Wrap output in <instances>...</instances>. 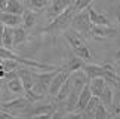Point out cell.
<instances>
[{"label": "cell", "instance_id": "21", "mask_svg": "<svg viewBox=\"0 0 120 119\" xmlns=\"http://www.w3.org/2000/svg\"><path fill=\"white\" fill-rule=\"evenodd\" d=\"M6 85H8L9 92H12V94H15V95H22V94H24V86H22L18 75L11 77L9 80H6Z\"/></svg>", "mask_w": 120, "mask_h": 119}, {"label": "cell", "instance_id": "40", "mask_svg": "<svg viewBox=\"0 0 120 119\" xmlns=\"http://www.w3.org/2000/svg\"><path fill=\"white\" fill-rule=\"evenodd\" d=\"M6 119H13V116H12V115H11V116H9V118H6Z\"/></svg>", "mask_w": 120, "mask_h": 119}, {"label": "cell", "instance_id": "35", "mask_svg": "<svg viewBox=\"0 0 120 119\" xmlns=\"http://www.w3.org/2000/svg\"><path fill=\"white\" fill-rule=\"evenodd\" d=\"M11 116V113H8V112H3V110H0V119H6Z\"/></svg>", "mask_w": 120, "mask_h": 119}, {"label": "cell", "instance_id": "3", "mask_svg": "<svg viewBox=\"0 0 120 119\" xmlns=\"http://www.w3.org/2000/svg\"><path fill=\"white\" fill-rule=\"evenodd\" d=\"M70 27H71V28H74L77 33H80L83 37L90 36L92 22H90V20H89V13H87L86 9H85V11H80L79 13H74Z\"/></svg>", "mask_w": 120, "mask_h": 119}, {"label": "cell", "instance_id": "27", "mask_svg": "<svg viewBox=\"0 0 120 119\" xmlns=\"http://www.w3.org/2000/svg\"><path fill=\"white\" fill-rule=\"evenodd\" d=\"M95 119H108V112H107V107L104 106V104H98V107H96V110L94 113Z\"/></svg>", "mask_w": 120, "mask_h": 119}, {"label": "cell", "instance_id": "11", "mask_svg": "<svg viewBox=\"0 0 120 119\" xmlns=\"http://www.w3.org/2000/svg\"><path fill=\"white\" fill-rule=\"evenodd\" d=\"M0 22L4 25V27H12V28H15V27L21 25V15H15V13H11V12H0Z\"/></svg>", "mask_w": 120, "mask_h": 119}, {"label": "cell", "instance_id": "7", "mask_svg": "<svg viewBox=\"0 0 120 119\" xmlns=\"http://www.w3.org/2000/svg\"><path fill=\"white\" fill-rule=\"evenodd\" d=\"M64 33H65L64 36H65L67 42L70 43V48H71V49H76V48H79V46H82V45L86 43L85 37H83L80 33H77L74 28H71V27H68V28L64 31Z\"/></svg>", "mask_w": 120, "mask_h": 119}, {"label": "cell", "instance_id": "30", "mask_svg": "<svg viewBox=\"0 0 120 119\" xmlns=\"http://www.w3.org/2000/svg\"><path fill=\"white\" fill-rule=\"evenodd\" d=\"M64 115H65V112H64L62 110V109H55V110H53V113H52V116H50V119H61Z\"/></svg>", "mask_w": 120, "mask_h": 119}, {"label": "cell", "instance_id": "8", "mask_svg": "<svg viewBox=\"0 0 120 119\" xmlns=\"http://www.w3.org/2000/svg\"><path fill=\"white\" fill-rule=\"evenodd\" d=\"M82 70H83V73L86 75L87 80H89V79H94V77H102L104 73H105L104 66L94 64V63H85V66H83Z\"/></svg>", "mask_w": 120, "mask_h": 119}, {"label": "cell", "instance_id": "14", "mask_svg": "<svg viewBox=\"0 0 120 119\" xmlns=\"http://www.w3.org/2000/svg\"><path fill=\"white\" fill-rule=\"evenodd\" d=\"M87 13H89V20L92 22V25H111L107 15H104V13L96 12L92 8H87Z\"/></svg>", "mask_w": 120, "mask_h": 119}, {"label": "cell", "instance_id": "28", "mask_svg": "<svg viewBox=\"0 0 120 119\" xmlns=\"http://www.w3.org/2000/svg\"><path fill=\"white\" fill-rule=\"evenodd\" d=\"M49 0H30V4H31V9L33 11H41L48 6Z\"/></svg>", "mask_w": 120, "mask_h": 119}, {"label": "cell", "instance_id": "12", "mask_svg": "<svg viewBox=\"0 0 120 119\" xmlns=\"http://www.w3.org/2000/svg\"><path fill=\"white\" fill-rule=\"evenodd\" d=\"M92 97V92H90V89H89V85L85 83V86L80 89V92H79V97H77V104H76V112H83V109L86 107V104L87 101L90 100Z\"/></svg>", "mask_w": 120, "mask_h": 119}, {"label": "cell", "instance_id": "1", "mask_svg": "<svg viewBox=\"0 0 120 119\" xmlns=\"http://www.w3.org/2000/svg\"><path fill=\"white\" fill-rule=\"evenodd\" d=\"M76 11L73 9V6L70 4L67 9H64L61 13H58L56 16L52 18V21L49 22L45 28H41V33L45 34H55L58 31H65L71 24V20L74 16Z\"/></svg>", "mask_w": 120, "mask_h": 119}, {"label": "cell", "instance_id": "42", "mask_svg": "<svg viewBox=\"0 0 120 119\" xmlns=\"http://www.w3.org/2000/svg\"><path fill=\"white\" fill-rule=\"evenodd\" d=\"M49 2H50V0H49Z\"/></svg>", "mask_w": 120, "mask_h": 119}, {"label": "cell", "instance_id": "18", "mask_svg": "<svg viewBox=\"0 0 120 119\" xmlns=\"http://www.w3.org/2000/svg\"><path fill=\"white\" fill-rule=\"evenodd\" d=\"M99 101L101 104H104L105 107H113V100H114V92H113V86L105 85L102 92L99 94Z\"/></svg>", "mask_w": 120, "mask_h": 119}, {"label": "cell", "instance_id": "38", "mask_svg": "<svg viewBox=\"0 0 120 119\" xmlns=\"http://www.w3.org/2000/svg\"><path fill=\"white\" fill-rule=\"evenodd\" d=\"M3 83H4V79H2V77H0V88L3 86Z\"/></svg>", "mask_w": 120, "mask_h": 119}, {"label": "cell", "instance_id": "17", "mask_svg": "<svg viewBox=\"0 0 120 119\" xmlns=\"http://www.w3.org/2000/svg\"><path fill=\"white\" fill-rule=\"evenodd\" d=\"M85 63H86V61H83L82 58L76 57L74 54H73V55H71V58L68 60V63H67L64 67H61V68H62V70H65V71H68V73H73V71L82 70V68H83V66H85Z\"/></svg>", "mask_w": 120, "mask_h": 119}, {"label": "cell", "instance_id": "39", "mask_svg": "<svg viewBox=\"0 0 120 119\" xmlns=\"http://www.w3.org/2000/svg\"><path fill=\"white\" fill-rule=\"evenodd\" d=\"M117 22H119V24H120V12L117 13Z\"/></svg>", "mask_w": 120, "mask_h": 119}, {"label": "cell", "instance_id": "19", "mask_svg": "<svg viewBox=\"0 0 120 119\" xmlns=\"http://www.w3.org/2000/svg\"><path fill=\"white\" fill-rule=\"evenodd\" d=\"M87 85H89V89H90L92 95H95V97H99V94L102 92L104 86L107 85V83H105L104 77H94V79H89Z\"/></svg>", "mask_w": 120, "mask_h": 119}, {"label": "cell", "instance_id": "13", "mask_svg": "<svg viewBox=\"0 0 120 119\" xmlns=\"http://www.w3.org/2000/svg\"><path fill=\"white\" fill-rule=\"evenodd\" d=\"M104 68H105V73H104V80H105V83L110 85V86H116L119 82H120V76L117 75V71L114 70V67L111 66V64H104Z\"/></svg>", "mask_w": 120, "mask_h": 119}, {"label": "cell", "instance_id": "25", "mask_svg": "<svg viewBox=\"0 0 120 119\" xmlns=\"http://www.w3.org/2000/svg\"><path fill=\"white\" fill-rule=\"evenodd\" d=\"M101 101H99V98L98 97H95V95H92L90 97V100L87 101V104H86V107L83 109V112H82V115H87V116H92L95 113V110H96V107H98V104H99Z\"/></svg>", "mask_w": 120, "mask_h": 119}, {"label": "cell", "instance_id": "29", "mask_svg": "<svg viewBox=\"0 0 120 119\" xmlns=\"http://www.w3.org/2000/svg\"><path fill=\"white\" fill-rule=\"evenodd\" d=\"M82 113L80 112H68V113H65L61 119H82Z\"/></svg>", "mask_w": 120, "mask_h": 119}, {"label": "cell", "instance_id": "4", "mask_svg": "<svg viewBox=\"0 0 120 119\" xmlns=\"http://www.w3.org/2000/svg\"><path fill=\"white\" fill-rule=\"evenodd\" d=\"M30 101L27 100L25 97H16V98H13V100H9V101H4L0 104V110H3V112H8V113H11V115H15V113H19L24 110V109H27L30 106Z\"/></svg>", "mask_w": 120, "mask_h": 119}, {"label": "cell", "instance_id": "34", "mask_svg": "<svg viewBox=\"0 0 120 119\" xmlns=\"http://www.w3.org/2000/svg\"><path fill=\"white\" fill-rule=\"evenodd\" d=\"M6 70H4V67H3V64H0V77L2 79H4V76H6Z\"/></svg>", "mask_w": 120, "mask_h": 119}, {"label": "cell", "instance_id": "15", "mask_svg": "<svg viewBox=\"0 0 120 119\" xmlns=\"http://www.w3.org/2000/svg\"><path fill=\"white\" fill-rule=\"evenodd\" d=\"M52 6L49 9V16H56L58 13H61L64 9H67L73 3V0H50Z\"/></svg>", "mask_w": 120, "mask_h": 119}, {"label": "cell", "instance_id": "20", "mask_svg": "<svg viewBox=\"0 0 120 119\" xmlns=\"http://www.w3.org/2000/svg\"><path fill=\"white\" fill-rule=\"evenodd\" d=\"M0 45L6 49H13V28L12 27H4L3 28V34L0 39Z\"/></svg>", "mask_w": 120, "mask_h": 119}, {"label": "cell", "instance_id": "22", "mask_svg": "<svg viewBox=\"0 0 120 119\" xmlns=\"http://www.w3.org/2000/svg\"><path fill=\"white\" fill-rule=\"evenodd\" d=\"M27 42V30L24 28V27L18 25L13 28V49L21 46L22 43Z\"/></svg>", "mask_w": 120, "mask_h": 119}, {"label": "cell", "instance_id": "9", "mask_svg": "<svg viewBox=\"0 0 120 119\" xmlns=\"http://www.w3.org/2000/svg\"><path fill=\"white\" fill-rule=\"evenodd\" d=\"M90 34L96 39L101 37H113L117 34V30L113 28L111 25H92L90 28Z\"/></svg>", "mask_w": 120, "mask_h": 119}, {"label": "cell", "instance_id": "41", "mask_svg": "<svg viewBox=\"0 0 120 119\" xmlns=\"http://www.w3.org/2000/svg\"><path fill=\"white\" fill-rule=\"evenodd\" d=\"M116 119H120V115H119V116H116Z\"/></svg>", "mask_w": 120, "mask_h": 119}, {"label": "cell", "instance_id": "32", "mask_svg": "<svg viewBox=\"0 0 120 119\" xmlns=\"http://www.w3.org/2000/svg\"><path fill=\"white\" fill-rule=\"evenodd\" d=\"M113 115H116V116H119L120 115V100L114 104V107H113Z\"/></svg>", "mask_w": 120, "mask_h": 119}, {"label": "cell", "instance_id": "2", "mask_svg": "<svg viewBox=\"0 0 120 119\" xmlns=\"http://www.w3.org/2000/svg\"><path fill=\"white\" fill-rule=\"evenodd\" d=\"M59 67H56L55 70L50 71H43V73H36L33 70V91L36 94L41 95V97H46L48 95V88L50 80L53 79V76L58 73Z\"/></svg>", "mask_w": 120, "mask_h": 119}, {"label": "cell", "instance_id": "24", "mask_svg": "<svg viewBox=\"0 0 120 119\" xmlns=\"http://www.w3.org/2000/svg\"><path fill=\"white\" fill-rule=\"evenodd\" d=\"M6 12H11V13H15V15H22V12L25 11L24 4H22L19 0H8V4H6Z\"/></svg>", "mask_w": 120, "mask_h": 119}, {"label": "cell", "instance_id": "5", "mask_svg": "<svg viewBox=\"0 0 120 119\" xmlns=\"http://www.w3.org/2000/svg\"><path fill=\"white\" fill-rule=\"evenodd\" d=\"M68 76H70V73L65 71V70H62V68L59 67L58 73L53 76V79L50 80V83H49V88H48V97H50V98H55V97H56V94H58L59 88H61L62 83L68 79Z\"/></svg>", "mask_w": 120, "mask_h": 119}, {"label": "cell", "instance_id": "6", "mask_svg": "<svg viewBox=\"0 0 120 119\" xmlns=\"http://www.w3.org/2000/svg\"><path fill=\"white\" fill-rule=\"evenodd\" d=\"M55 109H56V104H53V103H45V104H39V106H28L27 109H24L19 115L21 116H25V118H31V116H34V115H41V113H50V112H53Z\"/></svg>", "mask_w": 120, "mask_h": 119}, {"label": "cell", "instance_id": "26", "mask_svg": "<svg viewBox=\"0 0 120 119\" xmlns=\"http://www.w3.org/2000/svg\"><path fill=\"white\" fill-rule=\"evenodd\" d=\"M92 2H94V0H73L71 6L76 12H80V11H85V9L89 8Z\"/></svg>", "mask_w": 120, "mask_h": 119}, {"label": "cell", "instance_id": "23", "mask_svg": "<svg viewBox=\"0 0 120 119\" xmlns=\"http://www.w3.org/2000/svg\"><path fill=\"white\" fill-rule=\"evenodd\" d=\"M71 51H73V54H74L76 57L82 58L83 61H92V60H94V54H92L90 48L87 46V43L82 45V46L76 48V49H71Z\"/></svg>", "mask_w": 120, "mask_h": 119}, {"label": "cell", "instance_id": "37", "mask_svg": "<svg viewBox=\"0 0 120 119\" xmlns=\"http://www.w3.org/2000/svg\"><path fill=\"white\" fill-rule=\"evenodd\" d=\"M3 28H4V25L0 22V39H2V34H3Z\"/></svg>", "mask_w": 120, "mask_h": 119}, {"label": "cell", "instance_id": "10", "mask_svg": "<svg viewBox=\"0 0 120 119\" xmlns=\"http://www.w3.org/2000/svg\"><path fill=\"white\" fill-rule=\"evenodd\" d=\"M70 82H71V89L76 92H80V89L85 86V83H87V77L83 73V70H77L70 73Z\"/></svg>", "mask_w": 120, "mask_h": 119}, {"label": "cell", "instance_id": "16", "mask_svg": "<svg viewBox=\"0 0 120 119\" xmlns=\"http://www.w3.org/2000/svg\"><path fill=\"white\" fill-rule=\"evenodd\" d=\"M36 18H37V15H36V11H33V9H25L24 12H22L21 15V20H22V27H24L25 30H30L33 28L34 24H36Z\"/></svg>", "mask_w": 120, "mask_h": 119}, {"label": "cell", "instance_id": "31", "mask_svg": "<svg viewBox=\"0 0 120 119\" xmlns=\"http://www.w3.org/2000/svg\"><path fill=\"white\" fill-rule=\"evenodd\" d=\"M52 113L53 112H50V113H41V115H34V116H31L30 119H50Z\"/></svg>", "mask_w": 120, "mask_h": 119}, {"label": "cell", "instance_id": "33", "mask_svg": "<svg viewBox=\"0 0 120 119\" xmlns=\"http://www.w3.org/2000/svg\"><path fill=\"white\" fill-rule=\"evenodd\" d=\"M6 4H8V0H0V12H3L6 9Z\"/></svg>", "mask_w": 120, "mask_h": 119}, {"label": "cell", "instance_id": "36", "mask_svg": "<svg viewBox=\"0 0 120 119\" xmlns=\"http://www.w3.org/2000/svg\"><path fill=\"white\" fill-rule=\"evenodd\" d=\"M116 63H117L119 66H120V49H119V51L116 52Z\"/></svg>", "mask_w": 120, "mask_h": 119}]
</instances>
